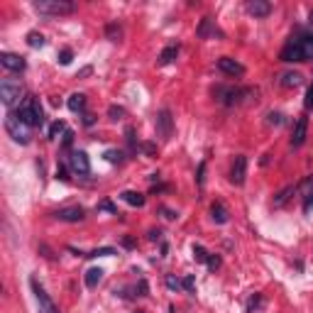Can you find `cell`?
I'll use <instances>...</instances> for the list:
<instances>
[{
  "mask_svg": "<svg viewBox=\"0 0 313 313\" xmlns=\"http://www.w3.org/2000/svg\"><path fill=\"white\" fill-rule=\"evenodd\" d=\"M122 247H127V250H132V247H135V240L125 235V237H122Z\"/></svg>",
  "mask_w": 313,
  "mask_h": 313,
  "instance_id": "obj_45",
  "label": "cell"
},
{
  "mask_svg": "<svg viewBox=\"0 0 313 313\" xmlns=\"http://www.w3.org/2000/svg\"><path fill=\"white\" fill-rule=\"evenodd\" d=\"M181 286H184L186 291H194V286H196L194 277H184V279H181Z\"/></svg>",
  "mask_w": 313,
  "mask_h": 313,
  "instance_id": "obj_40",
  "label": "cell"
},
{
  "mask_svg": "<svg viewBox=\"0 0 313 313\" xmlns=\"http://www.w3.org/2000/svg\"><path fill=\"white\" fill-rule=\"evenodd\" d=\"M17 117H20L27 127H42V125H44V110H42V105H39V101H37L34 96H29V98H25V101L20 103Z\"/></svg>",
  "mask_w": 313,
  "mask_h": 313,
  "instance_id": "obj_2",
  "label": "cell"
},
{
  "mask_svg": "<svg viewBox=\"0 0 313 313\" xmlns=\"http://www.w3.org/2000/svg\"><path fill=\"white\" fill-rule=\"evenodd\" d=\"M194 257H196L199 262H203V264H206V262H208V257H210V252H208L203 245H194Z\"/></svg>",
  "mask_w": 313,
  "mask_h": 313,
  "instance_id": "obj_30",
  "label": "cell"
},
{
  "mask_svg": "<svg viewBox=\"0 0 313 313\" xmlns=\"http://www.w3.org/2000/svg\"><path fill=\"white\" fill-rule=\"evenodd\" d=\"M306 108L313 110V84H311V88H309V93H306Z\"/></svg>",
  "mask_w": 313,
  "mask_h": 313,
  "instance_id": "obj_44",
  "label": "cell"
},
{
  "mask_svg": "<svg viewBox=\"0 0 313 313\" xmlns=\"http://www.w3.org/2000/svg\"><path fill=\"white\" fill-rule=\"evenodd\" d=\"M105 159H108L110 164H120V162H122V152H120V149H108V152H105Z\"/></svg>",
  "mask_w": 313,
  "mask_h": 313,
  "instance_id": "obj_31",
  "label": "cell"
},
{
  "mask_svg": "<svg viewBox=\"0 0 313 313\" xmlns=\"http://www.w3.org/2000/svg\"><path fill=\"white\" fill-rule=\"evenodd\" d=\"M210 218H213L218 225H225L230 220V213H228V208H225L223 201H215V203L210 206Z\"/></svg>",
  "mask_w": 313,
  "mask_h": 313,
  "instance_id": "obj_17",
  "label": "cell"
},
{
  "mask_svg": "<svg viewBox=\"0 0 313 313\" xmlns=\"http://www.w3.org/2000/svg\"><path fill=\"white\" fill-rule=\"evenodd\" d=\"M69 167L79 176H88L91 174V159H88V154H86L84 149H74L71 157H69Z\"/></svg>",
  "mask_w": 313,
  "mask_h": 313,
  "instance_id": "obj_8",
  "label": "cell"
},
{
  "mask_svg": "<svg viewBox=\"0 0 313 313\" xmlns=\"http://www.w3.org/2000/svg\"><path fill=\"white\" fill-rule=\"evenodd\" d=\"M101 279H103V269H101V267H91V269H88V272H86V286H88V289H96V286L101 284Z\"/></svg>",
  "mask_w": 313,
  "mask_h": 313,
  "instance_id": "obj_20",
  "label": "cell"
},
{
  "mask_svg": "<svg viewBox=\"0 0 313 313\" xmlns=\"http://www.w3.org/2000/svg\"><path fill=\"white\" fill-rule=\"evenodd\" d=\"M54 218L61 223H81L86 218V210L81 206H69V208H59L54 210Z\"/></svg>",
  "mask_w": 313,
  "mask_h": 313,
  "instance_id": "obj_11",
  "label": "cell"
},
{
  "mask_svg": "<svg viewBox=\"0 0 313 313\" xmlns=\"http://www.w3.org/2000/svg\"><path fill=\"white\" fill-rule=\"evenodd\" d=\"M213 96L218 103L223 105H237L242 103L247 96H257L255 88H237V86H215L213 88Z\"/></svg>",
  "mask_w": 313,
  "mask_h": 313,
  "instance_id": "obj_3",
  "label": "cell"
},
{
  "mask_svg": "<svg viewBox=\"0 0 313 313\" xmlns=\"http://www.w3.org/2000/svg\"><path fill=\"white\" fill-rule=\"evenodd\" d=\"M301 81H304V76L299 71H286V74H282L279 84L284 86V88H296V86H301Z\"/></svg>",
  "mask_w": 313,
  "mask_h": 313,
  "instance_id": "obj_21",
  "label": "cell"
},
{
  "mask_svg": "<svg viewBox=\"0 0 313 313\" xmlns=\"http://www.w3.org/2000/svg\"><path fill=\"white\" fill-rule=\"evenodd\" d=\"M66 105H69L71 113H84L86 110V96L84 93H71L69 101H66Z\"/></svg>",
  "mask_w": 313,
  "mask_h": 313,
  "instance_id": "obj_18",
  "label": "cell"
},
{
  "mask_svg": "<svg viewBox=\"0 0 313 313\" xmlns=\"http://www.w3.org/2000/svg\"><path fill=\"white\" fill-rule=\"evenodd\" d=\"M306 135H309V117H304V115H301V117L294 122V130H291V147H294V149L304 147Z\"/></svg>",
  "mask_w": 313,
  "mask_h": 313,
  "instance_id": "obj_12",
  "label": "cell"
},
{
  "mask_svg": "<svg viewBox=\"0 0 313 313\" xmlns=\"http://www.w3.org/2000/svg\"><path fill=\"white\" fill-rule=\"evenodd\" d=\"M0 64H2L7 71H15V74L25 71V66H27L25 57H20V54H12V52H2V54H0Z\"/></svg>",
  "mask_w": 313,
  "mask_h": 313,
  "instance_id": "obj_13",
  "label": "cell"
},
{
  "mask_svg": "<svg viewBox=\"0 0 313 313\" xmlns=\"http://www.w3.org/2000/svg\"><path fill=\"white\" fill-rule=\"evenodd\" d=\"M309 22H311V25H313V7H311V10H309Z\"/></svg>",
  "mask_w": 313,
  "mask_h": 313,
  "instance_id": "obj_49",
  "label": "cell"
},
{
  "mask_svg": "<svg viewBox=\"0 0 313 313\" xmlns=\"http://www.w3.org/2000/svg\"><path fill=\"white\" fill-rule=\"evenodd\" d=\"M296 191V186H286V189H282L279 194H277V199H274V208H282L286 201L291 199V194Z\"/></svg>",
  "mask_w": 313,
  "mask_h": 313,
  "instance_id": "obj_24",
  "label": "cell"
},
{
  "mask_svg": "<svg viewBox=\"0 0 313 313\" xmlns=\"http://www.w3.org/2000/svg\"><path fill=\"white\" fill-rule=\"evenodd\" d=\"M282 120H284V115H282V113H272V115H269V125H282Z\"/></svg>",
  "mask_w": 313,
  "mask_h": 313,
  "instance_id": "obj_41",
  "label": "cell"
},
{
  "mask_svg": "<svg viewBox=\"0 0 313 313\" xmlns=\"http://www.w3.org/2000/svg\"><path fill=\"white\" fill-rule=\"evenodd\" d=\"M34 10H37L39 15L59 17V15H71V12H76V2H74V0H34Z\"/></svg>",
  "mask_w": 313,
  "mask_h": 313,
  "instance_id": "obj_4",
  "label": "cell"
},
{
  "mask_svg": "<svg viewBox=\"0 0 313 313\" xmlns=\"http://www.w3.org/2000/svg\"><path fill=\"white\" fill-rule=\"evenodd\" d=\"M157 135L162 140H171V135H174V117H171L169 108H162L157 113Z\"/></svg>",
  "mask_w": 313,
  "mask_h": 313,
  "instance_id": "obj_9",
  "label": "cell"
},
{
  "mask_svg": "<svg viewBox=\"0 0 313 313\" xmlns=\"http://www.w3.org/2000/svg\"><path fill=\"white\" fill-rule=\"evenodd\" d=\"M196 34H199L201 39H208V37H223V32L215 27V22L210 20V17H203L199 22V27H196Z\"/></svg>",
  "mask_w": 313,
  "mask_h": 313,
  "instance_id": "obj_15",
  "label": "cell"
},
{
  "mask_svg": "<svg viewBox=\"0 0 313 313\" xmlns=\"http://www.w3.org/2000/svg\"><path fill=\"white\" fill-rule=\"evenodd\" d=\"M98 210H108V213H117V208H115L110 201H101L98 203Z\"/></svg>",
  "mask_w": 313,
  "mask_h": 313,
  "instance_id": "obj_38",
  "label": "cell"
},
{
  "mask_svg": "<svg viewBox=\"0 0 313 313\" xmlns=\"http://www.w3.org/2000/svg\"><path fill=\"white\" fill-rule=\"evenodd\" d=\"M125 135H127V144H130V152H137V142H135V127H125Z\"/></svg>",
  "mask_w": 313,
  "mask_h": 313,
  "instance_id": "obj_33",
  "label": "cell"
},
{
  "mask_svg": "<svg viewBox=\"0 0 313 313\" xmlns=\"http://www.w3.org/2000/svg\"><path fill=\"white\" fill-rule=\"evenodd\" d=\"M105 37H108L110 42H120V39H122V27H120V25H115V22L105 25Z\"/></svg>",
  "mask_w": 313,
  "mask_h": 313,
  "instance_id": "obj_25",
  "label": "cell"
},
{
  "mask_svg": "<svg viewBox=\"0 0 313 313\" xmlns=\"http://www.w3.org/2000/svg\"><path fill=\"white\" fill-rule=\"evenodd\" d=\"M282 61L294 64V61H311L313 59V34H299L286 42V47L279 54Z\"/></svg>",
  "mask_w": 313,
  "mask_h": 313,
  "instance_id": "obj_1",
  "label": "cell"
},
{
  "mask_svg": "<svg viewBox=\"0 0 313 313\" xmlns=\"http://www.w3.org/2000/svg\"><path fill=\"white\" fill-rule=\"evenodd\" d=\"M176 54H179V44H169L162 54H159V64L162 66H167V64H171L174 59H176Z\"/></svg>",
  "mask_w": 313,
  "mask_h": 313,
  "instance_id": "obj_23",
  "label": "cell"
},
{
  "mask_svg": "<svg viewBox=\"0 0 313 313\" xmlns=\"http://www.w3.org/2000/svg\"><path fill=\"white\" fill-rule=\"evenodd\" d=\"M247 12L255 17H267L272 12V2L269 0H247Z\"/></svg>",
  "mask_w": 313,
  "mask_h": 313,
  "instance_id": "obj_16",
  "label": "cell"
},
{
  "mask_svg": "<svg viewBox=\"0 0 313 313\" xmlns=\"http://www.w3.org/2000/svg\"><path fill=\"white\" fill-rule=\"evenodd\" d=\"M64 130H66L64 120H57V122H52V125H49V130H47V140H57L59 132H64Z\"/></svg>",
  "mask_w": 313,
  "mask_h": 313,
  "instance_id": "obj_26",
  "label": "cell"
},
{
  "mask_svg": "<svg viewBox=\"0 0 313 313\" xmlns=\"http://www.w3.org/2000/svg\"><path fill=\"white\" fill-rule=\"evenodd\" d=\"M206 264H208V269H218V267L223 264V259H220L218 255H210V257H208V262H206Z\"/></svg>",
  "mask_w": 313,
  "mask_h": 313,
  "instance_id": "obj_36",
  "label": "cell"
},
{
  "mask_svg": "<svg viewBox=\"0 0 313 313\" xmlns=\"http://www.w3.org/2000/svg\"><path fill=\"white\" fill-rule=\"evenodd\" d=\"M245 179H247V157H245V154H237V157L232 159V167H230V181H232L235 186H242Z\"/></svg>",
  "mask_w": 313,
  "mask_h": 313,
  "instance_id": "obj_10",
  "label": "cell"
},
{
  "mask_svg": "<svg viewBox=\"0 0 313 313\" xmlns=\"http://www.w3.org/2000/svg\"><path fill=\"white\" fill-rule=\"evenodd\" d=\"M159 213H164V218H167V220H176V218H179V213H176V210H169V208H164V206H159Z\"/></svg>",
  "mask_w": 313,
  "mask_h": 313,
  "instance_id": "obj_39",
  "label": "cell"
},
{
  "mask_svg": "<svg viewBox=\"0 0 313 313\" xmlns=\"http://www.w3.org/2000/svg\"><path fill=\"white\" fill-rule=\"evenodd\" d=\"M91 71H93V69H91V66H86V69H81V71H79V79H84V76H88V74H91Z\"/></svg>",
  "mask_w": 313,
  "mask_h": 313,
  "instance_id": "obj_48",
  "label": "cell"
},
{
  "mask_svg": "<svg viewBox=\"0 0 313 313\" xmlns=\"http://www.w3.org/2000/svg\"><path fill=\"white\" fill-rule=\"evenodd\" d=\"M167 286H169V289H176V291H179V289H184L181 282H179V279H174V277H167Z\"/></svg>",
  "mask_w": 313,
  "mask_h": 313,
  "instance_id": "obj_42",
  "label": "cell"
},
{
  "mask_svg": "<svg viewBox=\"0 0 313 313\" xmlns=\"http://www.w3.org/2000/svg\"><path fill=\"white\" fill-rule=\"evenodd\" d=\"M29 289H32V294H34V299H37V306H39V313H59L57 304L49 299V294L44 291V286L39 284L34 277L29 279Z\"/></svg>",
  "mask_w": 313,
  "mask_h": 313,
  "instance_id": "obj_7",
  "label": "cell"
},
{
  "mask_svg": "<svg viewBox=\"0 0 313 313\" xmlns=\"http://www.w3.org/2000/svg\"><path fill=\"white\" fill-rule=\"evenodd\" d=\"M203 181H206V162H201L199 164V174H196V184H199V189H203Z\"/></svg>",
  "mask_w": 313,
  "mask_h": 313,
  "instance_id": "obj_35",
  "label": "cell"
},
{
  "mask_svg": "<svg viewBox=\"0 0 313 313\" xmlns=\"http://www.w3.org/2000/svg\"><path fill=\"white\" fill-rule=\"evenodd\" d=\"M147 237H149V240H159V237H162V230H149Z\"/></svg>",
  "mask_w": 313,
  "mask_h": 313,
  "instance_id": "obj_47",
  "label": "cell"
},
{
  "mask_svg": "<svg viewBox=\"0 0 313 313\" xmlns=\"http://www.w3.org/2000/svg\"><path fill=\"white\" fill-rule=\"evenodd\" d=\"M137 313H142V311H137Z\"/></svg>",
  "mask_w": 313,
  "mask_h": 313,
  "instance_id": "obj_50",
  "label": "cell"
},
{
  "mask_svg": "<svg viewBox=\"0 0 313 313\" xmlns=\"http://www.w3.org/2000/svg\"><path fill=\"white\" fill-rule=\"evenodd\" d=\"M27 44L32 49H37V47H44V37L39 34V32H27Z\"/></svg>",
  "mask_w": 313,
  "mask_h": 313,
  "instance_id": "obj_28",
  "label": "cell"
},
{
  "mask_svg": "<svg viewBox=\"0 0 313 313\" xmlns=\"http://www.w3.org/2000/svg\"><path fill=\"white\" fill-rule=\"evenodd\" d=\"M108 117L115 120V122L122 120V117H125V108H122V105H110V108H108Z\"/></svg>",
  "mask_w": 313,
  "mask_h": 313,
  "instance_id": "obj_29",
  "label": "cell"
},
{
  "mask_svg": "<svg viewBox=\"0 0 313 313\" xmlns=\"http://www.w3.org/2000/svg\"><path fill=\"white\" fill-rule=\"evenodd\" d=\"M259 306H262V296L255 294V296L250 299V304H247V311H255V309H259Z\"/></svg>",
  "mask_w": 313,
  "mask_h": 313,
  "instance_id": "obj_37",
  "label": "cell"
},
{
  "mask_svg": "<svg viewBox=\"0 0 313 313\" xmlns=\"http://www.w3.org/2000/svg\"><path fill=\"white\" fill-rule=\"evenodd\" d=\"M71 140H74V132H71V130H66V132H64V147H69Z\"/></svg>",
  "mask_w": 313,
  "mask_h": 313,
  "instance_id": "obj_46",
  "label": "cell"
},
{
  "mask_svg": "<svg viewBox=\"0 0 313 313\" xmlns=\"http://www.w3.org/2000/svg\"><path fill=\"white\" fill-rule=\"evenodd\" d=\"M304 189H306V194H304V213H311L313 208V174L301 184Z\"/></svg>",
  "mask_w": 313,
  "mask_h": 313,
  "instance_id": "obj_19",
  "label": "cell"
},
{
  "mask_svg": "<svg viewBox=\"0 0 313 313\" xmlns=\"http://www.w3.org/2000/svg\"><path fill=\"white\" fill-rule=\"evenodd\" d=\"M110 255H117V250H115V247H98V250L86 252L84 257H110Z\"/></svg>",
  "mask_w": 313,
  "mask_h": 313,
  "instance_id": "obj_27",
  "label": "cell"
},
{
  "mask_svg": "<svg viewBox=\"0 0 313 313\" xmlns=\"http://www.w3.org/2000/svg\"><path fill=\"white\" fill-rule=\"evenodd\" d=\"M57 179H61V181H69V176H66V167H64V164H59V167H57Z\"/></svg>",
  "mask_w": 313,
  "mask_h": 313,
  "instance_id": "obj_43",
  "label": "cell"
},
{
  "mask_svg": "<svg viewBox=\"0 0 313 313\" xmlns=\"http://www.w3.org/2000/svg\"><path fill=\"white\" fill-rule=\"evenodd\" d=\"M71 59H74V52H71L69 47H64V49L59 52V61H61L64 66H69V64H71Z\"/></svg>",
  "mask_w": 313,
  "mask_h": 313,
  "instance_id": "obj_32",
  "label": "cell"
},
{
  "mask_svg": "<svg viewBox=\"0 0 313 313\" xmlns=\"http://www.w3.org/2000/svg\"><path fill=\"white\" fill-rule=\"evenodd\" d=\"M5 130L17 144H29V127L17 117V113L5 115Z\"/></svg>",
  "mask_w": 313,
  "mask_h": 313,
  "instance_id": "obj_6",
  "label": "cell"
},
{
  "mask_svg": "<svg viewBox=\"0 0 313 313\" xmlns=\"http://www.w3.org/2000/svg\"><path fill=\"white\" fill-rule=\"evenodd\" d=\"M120 199L125 201L127 206H137V208H142L144 201H147L142 194H137V191H122V194H120Z\"/></svg>",
  "mask_w": 313,
  "mask_h": 313,
  "instance_id": "obj_22",
  "label": "cell"
},
{
  "mask_svg": "<svg viewBox=\"0 0 313 313\" xmlns=\"http://www.w3.org/2000/svg\"><path fill=\"white\" fill-rule=\"evenodd\" d=\"M137 296H149V286L144 277H140V282H137Z\"/></svg>",
  "mask_w": 313,
  "mask_h": 313,
  "instance_id": "obj_34",
  "label": "cell"
},
{
  "mask_svg": "<svg viewBox=\"0 0 313 313\" xmlns=\"http://www.w3.org/2000/svg\"><path fill=\"white\" fill-rule=\"evenodd\" d=\"M22 84L20 81H12V79H2L0 81V101H2V105L5 108H12V105H17L20 101H25L22 98Z\"/></svg>",
  "mask_w": 313,
  "mask_h": 313,
  "instance_id": "obj_5",
  "label": "cell"
},
{
  "mask_svg": "<svg viewBox=\"0 0 313 313\" xmlns=\"http://www.w3.org/2000/svg\"><path fill=\"white\" fill-rule=\"evenodd\" d=\"M218 69L223 71V74H228V76H245V66L240 64V61H235V59L230 57H220L218 59Z\"/></svg>",
  "mask_w": 313,
  "mask_h": 313,
  "instance_id": "obj_14",
  "label": "cell"
}]
</instances>
